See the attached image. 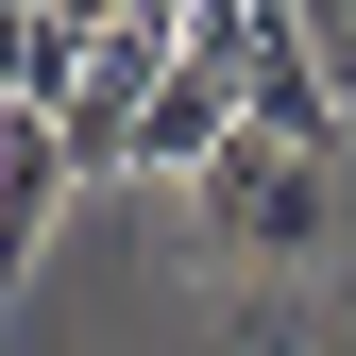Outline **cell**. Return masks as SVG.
Listing matches in <instances>:
<instances>
[{
	"label": "cell",
	"mask_w": 356,
	"mask_h": 356,
	"mask_svg": "<svg viewBox=\"0 0 356 356\" xmlns=\"http://www.w3.org/2000/svg\"><path fill=\"white\" fill-rule=\"evenodd\" d=\"M187 204H204V254H254V272L339 254V153H305V136H220L187 170Z\"/></svg>",
	"instance_id": "cell-1"
},
{
	"label": "cell",
	"mask_w": 356,
	"mask_h": 356,
	"mask_svg": "<svg viewBox=\"0 0 356 356\" xmlns=\"http://www.w3.org/2000/svg\"><path fill=\"white\" fill-rule=\"evenodd\" d=\"M204 34H220V51H238V119H254V136H305V153H339V68L323 51H305V17H289V0H204Z\"/></svg>",
	"instance_id": "cell-2"
},
{
	"label": "cell",
	"mask_w": 356,
	"mask_h": 356,
	"mask_svg": "<svg viewBox=\"0 0 356 356\" xmlns=\"http://www.w3.org/2000/svg\"><path fill=\"white\" fill-rule=\"evenodd\" d=\"M220 136H254V119H238V51H220V34L187 17V51L153 68V102H136V136H119V170H170V187H187Z\"/></svg>",
	"instance_id": "cell-3"
},
{
	"label": "cell",
	"mask_w": 356,
	"mask_h": 356,
	"mask_svg": "<svg viewBox=\"0 0 356 356\" xmlns=\"http://www.w3.org/2000/svg\"><path fill=\"white\" fill-rule=\"evenodd\" d=\"M85 187V153H68V119L51 102H0V272H17L34 238H51V204Z\"/></svg>",
	"instance_id": "cell-4"
},
{
	"label": "cell",
	"mask_w": 356,
	"mask_h": 356,
	"mask_svg": "<svg viewBox=\"0 0 356 356\" xmlns=\"http://www.w3.org/2000/svg\"><path fill=\"white\" fill-rule=\"evenodd\" d=\"M289 17H305V51H323V68H339V102H356V0H289Z\"/></svg>",
	"instance_id": "cell-5"
}]
</instances>
